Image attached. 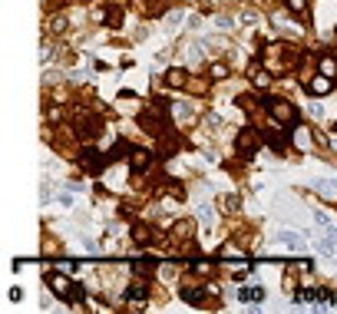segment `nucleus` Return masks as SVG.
Listing matches in <instances>:
<instances>
[{"instance_id": "nucleus-27", "label": "nucleus", "mask_w": 337, "mask_h": 314, "mask_svg": "<svg viewBox=\"0 0 337 314\" xmlns=\"http://www.w3.org/2000/svg\"><path fill=\"white\" fill-rule=\"evenodd\" d=\"M215 23L222 27V30H228V27H231V20H228V17H215Z\"/></svg>"}, {"instance_id": "nucleus-28", "label": "nucleus", "mask_w": 337, "mask_h": 314, "mask_svg": "<svg viewBox=\"0 0 337 314\" xmlns=\"http://www.w3.org/2000/svg\"><path fill=\"white\" fill-rule=\"evenodd\" d=\"M281 3H288V0H281Z\"/></svg>"}, {"instance_id": "nucleus-8", "label": "nucleus", "mask_w": 337, "mask_h": 314, "mask_svg": "<svg viewBox=\"0 0 337 314\" xmlns=\"http://www.w3.org/2000/svg\"><path fill=\"white\" fill-rule=\"evenodd\" d=\"M129 165L136 169V172H146V169L152 165V156H149L146 149H132L129 152Z\"/></svg>"}, {"instance_id": "nucleus-3", "label": "nucleus", "mask_w": 337, "mask_h": 314, "mask_svg": "<svg viewBox=\"0 0 337 314\" xmlns=\"http://www.w3.org/2000/svg\"><path fill=\"white\" fill-rule=\"evenodd\" d=\"M258 146H261V136L255 129H241L238 139H235V152H238V156H255Z\"/></svg>"}, {"instance_id": "nucleus-15", "label": "nucleus", "mask_w": 337, "mask_h": 314, "mask_svg": "<svg viewBox=\"0 0 337 314\" xmlns=\"http://www.w3.org/2000/svg\"><path fill=\"white\" fill-rule=\"evenodd\" d=\"M132 238H136V245H149L152 228H149V225H136V228H132Z\"/></svg>"}, {"instance_id": "nucleus-10", "label": "nucleus", "mask_w": 337, "mask_h": 314, "mask_svg": "<svg viewBox=\"0 0 337 314\" xmlns=\"http://www.w3.org/2000/svg\"><path fill=\"white\" fill-rule=\"evenodd\" d=\"M251 83H255V89H268L271 86V76H268V70H261L258 63L251 66Z\"/></svg>"}, {"instance_id": "nucleus-23", "label": "nucleus", "mask_w": 337, "mask_h": 314, "mask_svg": "<svg viewBox=\"0 0 337 314\" xmlns=\"http://www.w3.org/2000/svg\"><path fill=\"white\" fill-rule=\"evenodd\" d=\"M238 208H241L238 195H225V212H238Z\"/></svg>"}, {"instance_id": "nucleus-1", "label": "nucleus", "mask_w": 337, "mask_h": 314, "mask_svg": "<svg viewBox=\"0 0 337 314\" xmlns=\"http://www.w3.org/2000/svg\"><path fill=\"white\" fill-rule=\"evenodd\" d=\"M268 109H271L274 122H284V126H294V122H298V106H291L288 99H271Z\"/></svg>"}, {"instance_id": "nucleus-19", "label": "nucleus", "mask_w": 337, "mask_h": 314, "mask_svg": "<svg viewBox=\"0 0 337 314\" xmlns=\"http://www.w3.org/2000/svg\"><path fill=\"white\" fill-rule=\"evenodd\" d=\"M284 7H288L291 13H298V17H304V13H307V0H288Z\"/></svg>"}, {"instance_id": "nucleus-4", "label": "nucleus", "mask_w": 337, "mask_h": 314, "mask_svg": "<svg viewBox=\"0 0 337 314\" xmlns=\"http://www.w3.org/2000/svg\"><path fill=\"white\" fill-rule=\"evenodd\" d=\"M46 284H50L60 298H66V301H76V288H73V281H70L66 275H46Z\"/></svg>"}, {"instance_id": "nucleus-6", "label": "nucleus", "mask_w": 337, "mask_h": 314, "mask_svg": "<svg viewBox=\"0 0 337 314\" xmlns=\"http://www.w3.org/2000/svg\"><path fill=\"white\" fill-rule=\"evenodd\" d=\"M331 89H334V83H331V76H324V73H314L307 79V93H311V96H327Z\"/></svg>"}, {"instance_id": "nucleus-26", "label": "nucleus", "mask_w": 337, "mask_h": 314, "mask_svg": "<svg viewBox=\"0 0 337 314\" xmlns=\"http://www.w3.org/2000/svg\"><path fill=\"white\" fill-rule=\"evenodd\" d=\"M182 20H185V13H179V10H172L169 17H165V23H169V27H179Z\"/></svg>"}, {"instance_id": "nucleus-9", "label": "nucleus", "mask_w": 337, "mask_h": 314, "mask_svg": "<svg viewBox=\"0 0 337 314\" xmlns=\"http://www.w3.org/2000/svg\"><path fill=\"white\" fill-rule=\"evenodd\" d=\"M278 241H284L291 251H298L301 245H304V235H301V232H291V228H284L281 235H278Z\"/></svg>"}, {"instance_id": "nucleus-13", "label": "nucleus", "mask_w": 337, "mask_h": 314, "mask_svg": "<svg viewBox=\"0 0 337 314\" xmlns=\"http://www.w3.org/2000/svg\"><path fill=\"white\" fill-rule=\"evenodd\" d=\"M165 86H172V89L185 86V70H182V66H172V70L165 73Z\"/></svg>"}, {"instance_id": "nucleus-12", "label": "nucleus", "mask_w": 337, "mask_h": 314, "mask_svg": "<svg viewBox=\"0 0 337 314\" xmlns=\"http://www.w3.org/2000/svg\"><path fill=\"white\" fill-rule=\"evenodd\" d=\"M132 3H136L142 13H149V17H159V13L165 10V7H162V0H132Z\"/></svg>"}, {"instance_id": "nucleus-17", "label": "nucleus", "mask_w": 337, "mask_h": 314, "mask_svg": "<svg viewBox=\"0 0 337 314\" xmlns=\"http://www.w3.org/2000/svg\"><path fill=\"white\" fill-rule=\"evenodd\" d=\"M314 222L324 228V232H337V225L331 222V215H327V212H314Z\"/></svg>"}, {"instance_id": "nucleus-21", "label": "nucleus", "mask_w": 337, "mask_h": 314, "mask_svg": "<svg viewBox=\"0 0 337 314\" xmlns=\"http://www.w3.org/2000/svg\"><path fill=\"white\" fill-rule=\"evenodd\" d=\"M106 23H109V27H112V30H116V27H119V23H122V10H119V7H112V10L106 13Z\"/></svg>"}, {"instance_id": "nucleus-18", "label": "nucleus", "mask_w": 337, "mask_h": 314, "mask_svg": "<svg viewBox=\"0 0 337 314\" xmlns=\"http://www.w3.org/2000/svg\"><path fill=\"white\" fill-rule=\"evenodd\" d=\"M66 27H70V20H66L63 13H56L53 20H50V30H53V33H66Z\"/></svg>"}, {"instance_id": "nucleus-22", "label": "nucleus", "mask_w": 337, "mask_h": 314, "mask_svg": "<svg viewBox=\"0 0 337 314\" xmlns=\"http://www.w3.org/2000/svg\"><path fill=\"white\" fill-rule=\"evenodd\" d=\"M212 76H215V79H225V76H228V63L215 60V63H212Z\"/></svg>"}, {"instance_id": "nucleus-20", "label": "nucleus", "mask_w": 337, "mask_h": 314, "mask_svg": "<svg viewBox=\"0 0 337 314\" xmlns=\"http://www.w3.org/2000/svg\"><path fill=\"white\" fill-rule=\"evenodd\" d=\"M198 218H202V225H215V208L202 205V208H198Z\"/></svg>"}, {"instance_id": "nucleus-7", "label": "nucleus", "mask_w": 337, "mask_h": 314, "mask_svg": "<svg viewBox=\"0 0 337 314\" xmlns=\"http://www.w3.org/2000/svg\"><path fill=\"white\" fill-rule=\"evenodd\" d=\"M126 294H129V301H146V298H149V281H146V275H139L136 281H129Z\"/></svg>"}, {"instance_id": "nucleus-25", "label": "nucleus", "mask_w": 337, "mask_h": 314, "mask_svg": "<svg viewBox=\"0 0 337 314\" xmlns=\"http://www.w3.org/2000/svg\"><path fill=\"white\" fill-rule=\"evenodd\" d=\"M212 271H215V268H212L208 261H198V265H195V275H198V278H205V275H212Z\"/></svg>"}, {"instance_id": "nucleus-11", "label": "nucleus", "mask_w": 337, "mask_h": 314, "mask_svg": "<svg viewBox=\"0 0 337 314\" xmlns=\"http://www.w3.org/2000/svg\"><path fill=\"white\" fill-rule=\"evenodd\" d=\"M317 73L337 79V60H334V56H317Z\"/></svg>"}, {"instance_id": "nucleus-24", "label": "nucleus", "mask_w": 337, "mask_h": 314, "mask_svg": "<svg viewBox=\"0 0 337 314\" xmlns=\"http://www.w3.org/2000/svg\"><path fill=\"white\" fill-rule=\"evenodd\" d=\"M175 235H179V238H188V235H192V222H179V225H175Z\"/></svg>"}, {"instance_id": "nucleus-2", "label": "nucleus", "mask_w": 337, "mask_h": 314, "mask_svg": "<svg viewBox=\"0 0 337 314\" xmlns=\"http://www.w3.org/2000/svg\"><path fill=\"white\" fill-rule=\"evenodd\" d=\"M169 113H172V119H175V126H179V129H185V126H192V122L198 119V113H195V106H192V103H172V109H169Z\"/></svg>"}, {"instance_id": "nucleus-29", "label": "nucleus", "mask_w": 337, "mask_h": 314, "mask_svg": "<svg viewBox=\"0 0 337 314\" xmlns=\"http://www.w3.org/2000/svg\"><path fill=\"white\" fill-rule=\"evenodd\" d=\"M334 182H337V179H334Z\"/></svg>"}, {"instance_id": "nucleus-16", "label": "nucleus", "mask_w": 337, "mask_h": 314, "mask_svg": "<svg viewBox=\"0 0 337 314\" xmlns=\"http://www.w3.org/2000/svg\"><path fill=\"white\" fill-rule=\"evenodd\" d=\"M294 146H298V149H307V146H311V129L301 126V129L294 132Z\"/></svg>"}, {"instance_id": "nucleus-5", "label": "nucleus", "mask_w": 337, "mask_h": 314, "mask_svg": "<svg viewBox=\"0 0 337 314\" xmlns=\"http://www.w3.org/2000/svg\"><path fill=\"white\" fill-rule=\"evenodd\" d=\"M139 122H142V129H149L159 139V129H162V122H165V113L162 109H149V113H139Z\"/></svg>"}, {"instance_id": "nucleus-30", "label": "nucleus", "mask_w": 337, "mask_h": 314, "mask_svg": "<svg viewBox=\"0 0 337 314\" xmlns=\"http://www.w3.org/2000/svg\"><path fill=\"white\" fill-rule=\"evenodd\" d=\"M334 126H337V122H334Z\"/></svg>"}, {"instance_id": "nucleus-14", "label": "nucleus", "mask_w": 337, "mask_h": 314, "mask_svg": "<svg viewBox=\"0 0 337 314\" xmlns=\"http://www.w3.org/2000/svg\"><path fill=\"white\" fill-rule=\"evenodd\" d=\"M238 301H248V304L264 301V288H241V291H238Z\"/></svg>"}]
</instances>
